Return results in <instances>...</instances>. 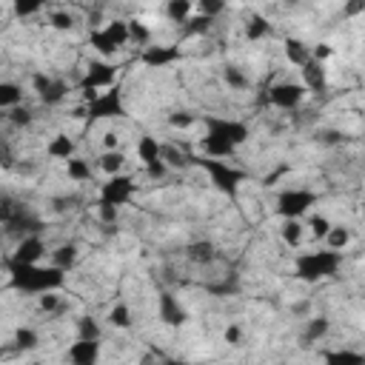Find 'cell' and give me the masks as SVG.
Instances as JSON below:
<instances>
[{"label":"cell","mask_w":365,"mask_h":365,"mask_svg":"<svg viewBox=\"0 0 365 365\" xmlns=\"http://www.w3.org/2000/svg\"><path fill=\"white\" fill-rule=\"evenodd\" d=\"M128 29H131V46H137V48L151 46V29H148L143 20L128 17Z\"/></svg>","instance_id":"obj_37"},{"label":"cell","mask_w":365,"mask_h":365,"mask_svg":"<svg viewBox=\"0 0 365 365\" xmlns=\"http://www.w3.org/2000/svg\"><path fill=\"white\" fill-rule=\"evenodd\" d=\"M319 202V194L308 185H288L274 200V214L279 220H308L314 214V205Z\"/></svg>","instance_id":"obj_7"},{"label":"cell","mask_w":365,"mask_h":365,"mask_svg":"<svg viewBox=\"0 0 365 365\" xmlns=\"http://www.w3.org/2000/svg\"><path fill=\"white\" fill-rule=\"evenodd\" d=\"M9 285L17 288L20 294L40 297L48 291H63L66 288V271L54 268L51 262H37V265H6Z\"/></svg>","instance_id":"obj_2"},{"label":"cell","mask_w":365,"mask_h":365,"mask_svg":"<svg viewBox=\"0 0 365 365\" xmlns=\"http://www.w3.org/2000/svg\"><path fill=\"white\" fill-rule=\"evenodd\" d=\"M271 34V23L265 20V17H251L248 23H245V37L248 40H262V37H268Z\"/></svg>","instance_id":"obj_40"},{"label":"cell","mask_w":365,"mask_h":365,"mask_svg":"<svg viewBox=\"0 0 365 365\" xmlns=\"http://www.w3.org/2000/svg\"><path fill=\"white\" fill-rule=\"evenodd\" d=\"M123 148V140H120V131L114 125H108L103 134H100V151H117Z\"/></svg>","instance_id":"obj_41"},{"label":"cell","mask_w":365,"mask_h":365,"mask_svg":"<svg viewBox=\"0 0 365 365\" xmlns=\"http://www.w3.org/2000/svg\"><path fill=\"white\" fill-rule=\"evenodd\" d=\"M194 11H197V6H191L188 0H168V3L163 6L165 20H168V23H177V26H185V23L194 17Z\"/></svg>","instance_id":"obj_27"},{"label":"cell","mask_w":365,"mask_h":365,"mask_svg":"<svg viewBox=\"0 0 365 365\" xmlns=\"http://www.w3.org/2000/svg\"><path fill=\"white\" fill-rule=\"evenodd\" d=\"M134 197H137V177L125 171V174H117V177H106L97 185V202L94 205L123 211L125 205H131Z\"/></svg>","instance_id":"obj_9"},{"label":"cell","mask_w":365,"mask_h":365,"mask_svg":"<svg viewBox=\"0 0 365 365\" xmlns=\"http://www.w3.org/2000/svg\"><path fill=\"white\" fill-rule=\"evenodd\" d=\"M305 228H308V240H314V242H325V237H328V231L334 228V220L328 217V214H308V220H305Z\"/></svg>","instance_id":"obj_29"},{"label":"cell","mask_w":365,"mask_h":365,"mask_svg":"<svg viewBox=\"0 0 365 365\" xmlns=\"http://www.w3.org/2000/svg\"><path fill=\"white\" fill-rule=\"evenodd\" d=\"M77 259H80V248H77V242H60V245H54L51 251H48V262L54 265V268H60V271H74V265H77Z\"/></svg>","instance_id":"obj_21"},{"label":"cell","mask_w":365,"mask_h":365,"mask_svg":"<svg viewBox=\"0 0 365 365\" xmlns=\"http://www.w3.org/2000/svg\"><path fill=\"white\" fill-rule=\"evenodd\" d=\"M282 57H285V63L288 66H294V68H305L308 63H314V46H308L302 37H285L282 40Z\"/></svg>","instance_id":"obj_17"},{"label":"cell","mask_w":365,"mask_h":365,"mask_svg":"<svg viewBox=\"0 0 365 365\" xmlns=\"http://www.w3.org/2000/svg\"><path fill=\"white\" fill-rule=\"evenodd\" d=\"M63 171H66V180L74 182V185H86V182H94V168L86 157H71L68 163H63Z\"/></svg>","instance_id":"obj_22"},{"label":"cell","mask_w":365,"mask_h":365,"mask_svg":"<svg viewBox=\"0 0 365 365\" xmlns=\"http://www.w3.org/2000/svg\"><path fill=\"white\" fill-rule=\"evenodd\" d=\"M103 345L100 339H74L66 348V362L68 365H100Z\"/></svg>","instance_id":"obj_14"},{"label":"cell","mask_w":365,"mask_h":365,"mask_svg":"<svg viewBox=\"0 0 365 365\" xmlns=\"http://www.w3.org/2000/svg\"><path fill=\"white\" fill-rule=\"evenodd\" d=\"M125 117V94L123 86H111L100 94H94L91 100H86V125H97V123H114Z\"/></svg>","instance_id":"obj_8"},{"label":"cell","mask_w":365,"mask_h":365,"mask_svg":"<svg viewBox=\"0 0 365 365\" xmlns=\"http://www.w3.org/2000/svg\"><path fill=\"white\" fill-rule=\"evenodd\" d=\"M120 83V66L114 60H103V57H91L83 66V77L77 80V88L83 91V103L91 100L94 94L111 88Z\"/></svg>","instance_id":"obj_6"},{"label":"cell","mask_w":365,"mask_h":365,"mask_svg":"<svg viewBox=\"0 0 365 365\" xmlns=\"http://www.w3.org/2000/svg\"><path fill=\"white\" fill-rule=\"evenodd\" d=\"M359 214L365 217V194H362V200H359Z\"/></svg>","instance_id":"obj_45"},{"label":"cell","mask_w":365,"mask_h":365,"mask_svg":"<svg viewBox=\"0 0 365 365\" xmlns=\"http://www.w3.org/2000/svg\"><path fill=\"white\" fill-rule=\"evenodd\" d=\"M308 240V228H305V220H279V242L288 248V251H302Z\"/></svg>","instance_id":"obj_19"},{"label":"cell","mask_w":365,"mask_h":365,"mask_svg":"<svg viewBox=\"0 0 365 365\" xmlns=\"http://www.w3.org/2000/svg\"><path fill=\"white\" fill-rule=\"evenodd\" d=\"M328 334H331V319H328V317H314V319H308L302 339H305V342H319V339H325Z\"/></svg>","instance_id":"obj_33"},{"label":"cell","mask_w":365,"mask_h":365,"mask_svg":"<svg viewBox=\"0 0 365 365\" xmlns=\"http://www.w3.org/2000/svg\"><path fill=\"white\" fill-rule=\"evenodd\" d=\"M222 339H225L228 345H242V328L231 322V325H228V328L222 331Z\"/></svg>","instance_id":"obj_42"},{"label":"cell","mask_w":365,"mask_h":365,"mask_svg":"<svg viewBox=\"0 0 365 365\" xmlns=\"http://www.w3.org/2000/svg\"><path fill=\"white\" fill-rule=\"evenodd\" d=\"M23 100H26L23 83H17V80H3V83H0V108H3V111L20 108Z\"/></svg>","instance_id":"obj_25"},{"label":"cell","mask_w":365,"mask_h":365,"mask_svg":"<svg viewBox=\"0 0 365 365\" xmlns=\"http://www.w3.org/2000/svg\"><path fill=\"white\" fill-rule=\"evenodd\" d=\"M345 254L331 251V248H311V251H297L294 254V277L314 285V282H325L334 279L342 271Z\"/></svg>","instance_id":"obj_3"},{"label":"cell","mask_w":365,"mask_h":365,"mask_svg":"<svg viewBox=\"0 0 365 365\" xmlns=\"http://www.w3.org/2000/svg\"><path fill=\"white\" fill-rule=\"evenodd\" d=\"M222 80H225V86H228L231 91H245V88H251V77H248L240 66H234V63H225V66H222Z\"/></svg>","instance_id":"obj_32"},{"label":"cell","mask_w":365,"mask_h":365,"mask_svg":"<svg viewBox=\"0 0 365 365\" xmlns=\"http://www.w3.org/2000/svg\"><path fill=\"white\" fill-rule=\"evenodd\" d=\"M106 325H111V328H117V331H128V328L134 325V311H131V305H128L125 299L111 302V308L106 311Z\"/></svg>","instance_id":"obj_24"},{"label":"cell","mask_w":365,"mask_h":365,"mask_svg":"<svg viewBox=\"0 0 365 365\" xmlns=\"http://www.w3.org/2000/svg\"><path fill=\"white\" fill-rule=\"evenodd\" d=\"M37 345H40V334L31 325H20L14 331V348L17 351H34Z\"/></svg>","instance_id":"obj_34"},{"label":"cell","mask_w":365,"mask_h":365,"mask_svg":"<svg viewBox=\"0 0 365 365\" xmlns=\"http://www.w3.org/2000/svg\"><path fill=\"white\" fill-rule=\"evenodd\" d=\"M46 157L54 160V163H68L71 157H77V140L68 134V131H54L46 145H43Z\"/></svg>","instance_id":"obj_15"},{"label":"cell","mask_w":365,"mask_h":365,"mask_svg":"<svg viewBox=\"0 0 365 365\" xmlns=\"http://www.w3.org/2000/svg\"><path fill=\"white\" fill-rule=\"evenodd\" d=\"M88 46H91L94 57L114 60L120 51H125L131 46L128 17H108V20H103L97 29L88 31Z\"/></svg>","instance_id":"obj_4"},{"label":"cell","mask_w":365,"mask_h":365,"mask_svg":"<svg viewBox=\"0 0 365 365\" xmlns=\"http://www.w3.org/2000/svg\"><path fill=\"white\" fill-rule=\"evenodd\" d=\"M194 165L205 171L208 182L225 194V197H237L240 188L248 182V171H242L240 165H234V160H211L202 154H194Z\"/></svg>","instance_id":"obj_5"},{"label":"cell","mask_w":365,"mask_h":365,"mask_svg":"<svg viewBox=\"0 0 365 365\" xmlns=\"http://www.w3.org/2000/svg\"><path fill=\"white\" fill-rule=\"evenodd\" d=\"M77 339H103V328L94 317H80L77 319Z\"/></svg>","instance_id":"obj_39"},{"label":"cell","mask_w":365,"mask_h":365,"mask_svg":"<svg viewBox=\"0 0 365 365\" xmlns=\"http://www.w3.org/2000/svg\"><path fill=\"white\" fill-rule=\"evenodd\" d=\"M308 88L299 83V80H277L265 88V100L271 108H279V111H297L305 100H308Z\"/></svg>","instance_id":"obj_10"},{"label":"cell","mask_w":365,"mask_h":365,"mask_svg":"<svg viewBox=\"0 0 365 365\" xmlns=\"http://www.w3.org/2000/svg\"><path fill=\"white\" fill-rule=\"evenodd\" d=\"M77 14L71 9H48L46 11V26L54 29V31H71L77 26Z\"/></svg>","instance_id":"obj_30"},{"label":"cell","mask_w":365,"mask_h":365,"mask_svg":"<svg viewBox=\"0 0 365 365\" xmlns=\"http://www.w3.org/2000/svg\"><path fill=\"white\" fill-rule=\"evenodd\" d=\"M160 365H191V362H185V359H163Z\"/></svg>","instance_id":"obj_44"},{"label":"cell","mask_w":365,"mask_h":365,"mask_svg":"<svg viewBox=\"0 0 365 365\" xmlns=\"http://www.w3.org/2000/svg\"><path fill=\"white\" fill-rule=\"evenodd\" d=\"M299 83L311 91V94H319V91H325V86H328V77H325V63H308L302 71H299Z\"/></svg>","instance_id":"obj_23"},{"label":"cell","mask_w":365,"mask_h":365,"mask_svg":"<svg viewBox=\"0 0 365 365\" xmlns=\"http://www.w3.org/2000/svg\"><path fill=\"white\" fill-rule=\"evenodd\" d=\"M200 125H202V137L197 148L202 157H211V160H234L237 151L251 140V125L240 117L202 114Z\"/></svg>","instance_id":"obj_1"},{"label":"cell","mask_w":365,"mask_h":365,"mask_svg":"<svg viewBox=\"0 0 365 365\" xmlns=\"http://www.w3.org/2000/svg\"><path fill=\"white\" fill-rule=\"evenodd\" d=\"M3 120H6V125L26 128V125L34 123V111L29 106H20V108H11V111H3Z\"/></svg>","instance_id":"obj_38"},{"label":"cell","mask_w":365,"mask_h":365,"mask_svg":"<svg viewBox=\"0 0 365 365\" xmlns=\"http://www.w3.org/2000/svg\"><path fill=\"white\" fill-rule=\"evenodd\" d=\"M137 60L148 68H171L174 63L182 60V48L177 43H151L137 51Z\"/></svg>","instance_id":"obj_13"},{"label":"cell","mask_w":365,"mask_h":365,"mask_svg":"<svg viewBox=\"0 0 365 365\" xmlns=\"http://www.w3.org/2000/svg\"><path fill=\"white\" fill-rule=\"evenodd\" d=\"M157 314H160V319H163L165 325H171V328L188 322V311H185L182 302H180L174 294H168V291L160 294V299H157Z\"/></svg>","instance_id":"obj_18"},{"label":"cell","mask_w":365,"mask_h":365,"mask_svg":"<svg viewBox=\"0 0 365 365\" xmlns=\"http://www.w3.org/2000/svg\"><path fill=\"white\" fill-rule=\"evenodd\" d=\"M322 365H365V354L356 348H334L322 354Z\"/></svg>","instance_id":"obj_26"},{"label":"cell","mask_w":365,"mask_h":365,"mask_svg":"<svg viewBox=\"0 0 365 365\" xmlns=\"http://www.w3.org/2000/svg\"><path fill=\"white\" fill-rule=\"evenodd\" d=\"M331 54H334L331 43H317V46H314V60H317V63H325Z\"/></svg>","instance_id":"obj_43"},{"label":"cell","mask_w":365,"mask_h":365,"mask_svg":"<svg viewBox=\"0 0 365 365\" xmlns=\"http://www.w3.org/2000/svg\"><path fill=\"white\" fill-rule=\"evenodd\" d=\"M94 165H97V171L103 177H117V174H125L128 154L123 148H117V151H100L97 160H94Z\"/></svg>","instance_id":"obj_20"},{"label":"cell","mask_w":365,"mask_h":365,"mask_svg":"<svg viewBox=\"0 0 365 365\" xmlns=\"http://www.w3.org/2000/svg\"><path fill=\"white\" fill-rule=\"evenodd\" d=\"M31 91H34V97H37L40 103L57 106V103H63V100L71 94V83L63 80V77H54V74H48V71H34V74H31Z\"/></svg>","instance_id":"obj_11"},{"label":"cell","mask_w":365,"mask_h":365,"mask_svg":"<svg viewBox=\"0 0 365 365\" xmlns=\"http://www.w3.org/2000/svg\"><path fill=\"white\" fill-rule=\"evenodd\" d=\"M134 157H137L140 168L154 165V163H160L165 157V143L160 137H154V134H140L134 140Z\"/></svg>","instance_id":"obj_16"},{"label":"cell","mask_w":365,"mask_h":365,"mask_svg":"<svg viewBox=\"0 0 365 365\" xmlns=\"http://www.w3.org/2000/svg\"><path fill=\"white\" fill-rule=\"evenodd\" d=\"M165 123H168L174 131H185V128L197 125V123H200V117H197L194 111H188V108H177V111H171V114L165 117Z\"/></svg>","instance_id":"obj_35"},{"label":"cell","mask_w":365,"mask_h":365,"mask_svg":"<svg viewBox=\"0 0 365 365\" xmlns=\"http://www.w3.org/2000/svg\"><path fill=\"white\" fill-rule=\"evenodd\" d=\"M48 251L51 248L46 245V240L40 234H26V237H17L14 248L6 257V265H37V262H43V257Z\"/></svg>","instance_id":"obj_12"},{"label":"cell","mask_w":365,"mask_h":365,"mask_svg":"<svg viewBox=\"0 0 365 365\" xmlns=\"http://www.w3.org/2000/svg\"><path fill=\"white\" fill-rule=\"evenodd\" d=\"M34 305H37V311H40V314L51 317V314H57V311L63 308V294H60V291L40 294V297H34Z\"/></svg>","instance_id":"obj_36"},{"label":"cell","mask_w":365,"mask_h":365,"mask_svg":"<svg viewBox=\"0 0 365 365\" xmlns=\"http://www.w3.org/2000/svg\"><path fill=\"white\" fill-rule=\"evenodd\" d=\"M351 242H354V231L348 228V225H342V222H334V228L328 231V237H325V248H331V251H339V254H345L348 248H351Z\"/></svg>","instance_id":"obj_28"},{"label":"cell","mask_w":365,"mask_h":365,"mask_svg":"<svg viewBox=\"0 0 365 365\" xmlns=\"http://www.w3.org/2000/svg\"><path fill=\"white\" fill-rule=\"evenodd\" d=\"M185 257H188L191 262H197V265H208V262L217 259V245H214L211 240H197V242H191V245L185 248Z\"/></svg>","instance_id":"obj_31"}]
</instances>
